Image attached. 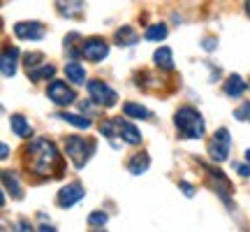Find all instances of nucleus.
<instances>
[{
    "mask_svg": "<svg viewBox=\"0 0 250 232\" xmlns=\"http://www.w3.org/2000/svg\"><path fill=\"white\" fill-rule=\"evenodd\" d=\"M179 188L183 190V195H186V197H192V195H195V188H192V184H188V181H181Z\"/></svg>",
    "mask_w": 250,
    "mask_h": 232,
    "instance_id": "29",
    "label": "nucleus"
},
{
    "mask_svg": "<svg viewBox=\"0 0 250 232\" xmlns=\"http://www.w3.org/2000/svg\"><path fill=\"white\" fill-rule=\"evenodd\" d=\"M174 125H176V130L181 133V137H186V139H199V137H204V130H206V123H204V118H202V114L195 107H190V105L176 109Z\"/></svg>",
    "mask_w": 250,
    "mask_h": 232,
    "instance_id": "2",
    "label": "nucleus"
},
{
    "mask_svg": "<svg viewBox=\"0 0 250 232\" xmlns=\"http://www.w3.org/2000/svg\"><path fill=\"white\" fill-rule=\"evenodd\" d=\"M223 91H225L227 98H241L243 93H246V81H243L239 74H232V77L225 79Z\"/></svg>",
    "mask_w": 250,
    "mask_h": 232,
    "instance_id": "14",
    "label": "nucleus"
},
{
    "mask_svg": "<svg viewBox=\"0 0 250 232\" xmlns=\"http://www.w3.org/2000/svg\"><path fill=\"white\" fill-rule=\"evenodd\" d=\"M153 61H155V65L162 68V70H167V72L174 70V56H171L169 46H160V49L155 51V56H153Z\"/></svg>",
    "mask_w": 250,
    "mask_h": 232,
    "instance_id": "20",
    "label": "nucleus"
},
{
    "mask_svg": "<svg viewBox=\"0 0 250 232\" xmlns=\"http://www.w3.org/2000/svg\"><path fill=\"white\" fill-rule=\"evenodd\" d=\"M46 95H49V100H51L54 105H58V107H67V105H72L74 98H77L74 89H70V86H67L65 81H61V79H56V81L49 84Z\"/></svg>",
    "mask_w": 250,
    "mask_h": 232,
    "instance_id": "6",
    "label": "nucleus"
},
{
    "mask_svg": "<svg viewBox=\"0 0 250 232\" xmlns=\"http://www.w3.org/2000/svg\"><path fill=\"white\" fill-rule=\"evenodd\" d=\"M23 165L28 172L37 177H61L62 174V158L54 142L37 137L26 146L23 151Z\"/></svg>",
    "mask_w": 250,
    "mask_h": 232,
    "instance_id": "1",
    "label": "nucleus"
},
{
    "mask_svg": "<svg viewBox=\"0 0 250 232\" xmlns=\"http://www.w3.org/2000/svg\"><path fill=\"white\" fill-rule=\"evenodd\" d=\"M204 172L208 174V179H211L213 188L218 190V195L223 197V202H227V205H229V181H227V177H225L220 170H215V167H204Z\"/></svg>",
    "mask_w": 250,
    "mask_h": 232,
    "instance_id": "10",
    "label": "nucleus"
},
{
    "mask_svg": "<svg viewBox=\"0 0 250 232\" xmlns=\"http://www.w3.org/2000/svg\"><path fill=\"white\" fill-rule=\"evenodd\" d=\"M234 116H236V121H250V102H243L241 107L234 112Z\"/></svg>",
    "mask_w": 250,
    "mask_h": 232,
    "instance_id": "28",
    "label": "nucleus"
},
{
    "mask_svg": "<svg viewBox=\"0 0 250 232\" xmlns=\"http://www.w3.org/2000/svg\"><path fill=\"white\" fill-rule=\"evenodd\" d=\"M65 77L72 81V84H83L86 81V68L77 63L74 58H70V63L65 65Z\"/></svg>",
    "mask_w": 250,
    "mask_h": 232,
    "instance_id": "18",
    "label": "nucleus"
},
{
    "mask_svg": "<svg viewBox=\"0 0 250 232\" xmlns=\"http://www.w3.org/2000/svg\"><path fill=\"white\" fill-rule=\"evenodd\" d=\"M83 0H56V12L65 19H79L83 17Z\"/></svg>",
    "mask_w": 250,
    "mask_h": 232,
    "instance_id": "11",
    "label": "nucleus"
},
{
    "mask_svg": "<svg viewBox=\"0 0 250 232\" xmlns=\"http://www.w3.org/2000/svg\"><path fill=\"white\" fill-rule=\"evenodd\" d=\"M114 121H116L118 137H121L125 144H132V146L142 144V133H139L132 123H127V121H123V118H114Z\"/></svg>",
    "mask_w": 250,
    "mask_h": 232,
    "instance_id": "12",
    "label": "nucleus"
},
{
    "mask_svg": "<svg viewBox=\"0 0 250 232\" xmlns=\"http://www.w3.org/2000/svg\"><path fill=\"white\" fill-rule=\"evenodd\" d=\"M229 146H232L229 130H227V128H218L213 135V139H211V144H208V156H211V161L225 162L227 156H229Z\"/></svg>",
    "mask_w": 250,
    "mask_h": 232,
    "instance_id": "4",
    "label": "nucleus"
},
{
    "mask_svg": "<svg viewBox=\"0 0 250 232\" xmlns=\"http://www.w3.org/2000/svg\"><path fill=\"white\" fill-rule=\"evenodd\" d=\"M234 167H236V170H239V174H241L243 179H246V177H250V167H248V165H239V162H236V165H234Z\"/></svg>",
    "mask_w": 250,
    "mask_h": 232,
    "instance_id": "31",
    "label": "nucleus"
},
{
    "mask_svg": "<svg viewBox=\"0 0 250 232\" xmlns=\"http://www.w3.org/2000/svg\"><path fill=\"white\" fill-rule=\"evenodd\" d=\"M44 33L46 28L40 21H19V23H14V35L19 40H42Z\"/></svg>",
    "mask_w": 250,
    "mask_h": 232,
    "instance_id": "8",
    "label": "nucleus"
},
{
    "mask_svg": "<svg viewBox=\"0 0 250 232\" xmlns=\"http://www.w3.org/2000/svg\"><path fill=\"white\" fill-rule=\"evenodd\" d=\"M246 14L250 17V0H246Z\"/></svg>",
    "mask_w": 250,
    "mask_h": 232,
    "instance_id": "33",
    "label": "nucleus"
},
{
    "mask_svg": "<svg viewBox=\"0 0 250 232\" xmlns=\"http://www.w3.org/2000/svg\"><path fill=\"white\" fill-rule=\"evenodd\" d=\"M114 40H116V45H121V46H134L137 42H139V35L134 33V28L123 26V28H118L116 30Z\"/></svg>",
    "mask_w": 250,
    "mask_h": 232,
    "instance_id": "19",
    "label": "nucleus"
},
{
    "mask_svg": "<svg viewBox=\"0 0 250 232\" xmlns=\"http://www.w3.org/2000/svg\"><path fill=\"white\" fill-rule=\"evenodd\" d=\"M83 56L93 63L104 61L109 56V45L102 40V37H90V40H83Z\"/></svg>",
    "mask_w": 250,
    "mask_h": 232,
    "instance_id": "9",
    "label": "nucleus"
},
{
    "mask_svg": "<svg viewBox=\"0 0 250 232\" xmlns=\"http://www.w3.org/2000/svg\"><path fill=\"white\" fill-rule=\"evenodd\" d=\"M144 37H146L148 42H160V40L167 37V26H165V23H153V26L146 28Z\"/></svg>",
    "mask_w": 250,
    "mask_h": 232,
    "instance_id": "25",
    "label": "nucleus"
},
{
    "mask_svg": "<svg viewBox=\"0 0 250 232\" xmlns=\"http://www.w3.org/2000/svg\"><path fill=\"white\" fill-rule=\"evenodd\" d=\"M17 58H19V49L17 46H5L2 51V77L5 79H12L17 74Z\"/></svg>",
    "mask_w": 250,
    "mask_h": 232,
    "instance_id": "13",
    "label": "nucleus"
},
{
    "mask_svg": "<svg viewBox=\"0 0 250 232\" xmlns=\"http://www.w3.org/2000/svg\"><path fill=\"white\" fill-rule=\"evenodd\" d=\"M151 167V158H148V153H134L132 158H130V162H127V170L132 172L134 177H139V174H144V172Z\"/></svg>",
    "mask_w": 250,
    "mask_h": 232,
    "instance_id": "17",
    "label": "nucleus"
},
{
    "mask_svg": "<svg viewBox=\"0 0 250 232\" xmlns=\"http://www.w3.org/2000/svg\"><path fill=\"white\" fill-rule=\"evenodd\" d=\"M56 116H61L62 121H67L70 125L81 128V130H88L90 125H93V121H90V118H86V116H81V114H70V112H62V114H56Z\"/></svg>",
    "mask_w": 250,
    "mask_h": 232,
    "instance_id": "24",
    "label": "nucleus"
},
{
    "mask_svg": "<svg viewBox=\"0 0 250 232\" xmlns=\"http://www.w3.org/2000/svg\"><path fill=\"white\" fill-rule=\"evenodd\" d=\"M202 46H204V49H206V51H213V49H215V46H218V42H215V40H213V37H206V40H204V42H202Z\"/></svg>",
    "mask_w": 250,
    "mask_h": 232,
    "instance_id": "30",
    "label": "nucleus"
},
{
    "mask_svg": "<svg viewBox=\"0 0 250 232\" xmlns=\"http://www.w3.org/2000/svg\"><path fill=\"white\" fill-rule=\"evenodd\" d=\"M2 186H5V190H7L14 200H23V188H21V184H19V179L14 172H9V170L2 172Z\"/></svg>",
    "mask_w": 250,
    "mask_h": 232,
    "instance_id": "16",
    "label": "nucleus"
},
{
    "mask_svg": "<svg viewBox=\"0 0 250 232\" xmlns=\"http://www.w3.org/2000/svg\"><path fill=\"white\" fill-rule=\"evenodd\" d=\"M7 156H9V146H7V144H2V146H0V158L5 161Z\"/></svg>",
    "mask_w": 250,
    "mask_h": 232,
    "instance_id": "32",
    "label": "nucleus"
},
{
    "mask_svg": "<svg viewBox=\"0 0 250 232\" xmlns=\"http://www.w3.org/2000/svg\"><path fill=\"white\" fill-rule=\"evenodd\" d=\"M107 223H109V216L104 214V211H93V214L88 216V225H90V228H104Z\"/></svg>",
    "mask_w": 250,
    "mask_h": 232,
    "instance_id": "26",
    "label": "nucleus"
},
{
    "mask_svg": "<svg viewBox=\"0 0 250 232\" xmlns=\"http://www.w3.org/2000/svg\"><path fill=\"white\" fill-rule=\"evenodd\" d=\"M123 114L130 116V118H139V121H148L151 118V112L146 107H142V105H137V102H125L123 105Z\"/></svg>",
    "mask_w": 250,
    "mask_h": 232,
    "instance_id": "22",
    "label": "nucleus"
},
{
    "mask_svg": "<svg viewBox=\"0 0 250 232\" xmlns=\"http://www.w3.org/2000/svg\"><path fill=\"white\" fill-rule=\"evenodd\" d=\"M95 151V142L93 139H86V137H77V135H72L65 139V153H67V158L72 161V165L81 170L86 162L90 161V156Z\"/></svg>",
    "mask_w": 250,
    "mask_h": 232,
    "instance_id": "3",
    "label": "nucleus"
},
{
    "mask_svg": "<svg viewBox=\"0 0 250 232\" xmlns=\"http://www.w3.org/2000/svg\"><path fill=\"white\" fill-rule=\"evenodd\" d=\"M88 93H90V98H93V102L100 105V107H114V105L118 102L116 91L111 89V86H107L104 81H100V79L88 81Z\"/></svg>",
    "mask_w": 250,
    "mask_h": 232,
    "instance_id": "5",
    "label": "nucleus"
},
{
    "mask_svg": "<svg viewBox=\"0 0 250 232\" xmlns=\"http://www.w3.org/2000/svg\"><path fill=\"white\" fill-rule=\"evenodd\" d=\"M79 40L81 37L77 35V33H70V35L65 37V51L70 54V58H79V56H83V42L79 45Z\"/></svg>",
    "mask_w": 250,
    "mask_h": 232,
    "instance_id": "23",
    "label": "nucleus"
},
{
    "mask_svg": "<svg viewBox=\"0 0 250 232\" xmlns=\"http://www.w3.org/2000/svg\"><path fill=\"white\" fill-rule=\"evenodd\" d=\"M9 125H12V133L21 137V139H28L30 135H33V125L26 121V116L21 114H12L9 116Z\"/></svg>",
    "mask_w": 250,
    "mask_h": 232,
    "instance_id": "15",
    "label": "nucleus"
},
{
    "mask_svg": "<svg viewBox=\"0 0 250 232\" xmlns=\"http://www.w3.org/2000/svg\"><path fill=\"white\" fill-rule=\"evenodd\" d=\"M23 58H26V61H23L26 70H33V68H37V65H42V58H44V56L42 54H26Z\"/></svg>",
    "mask_w": 250,
    "mask_h": 232,
    "instance_id": "27",
    "label": "nucleus"
},
{
    "mask_svg": "<svg viewBox=\"0 0 250 232\" xmlns=\"http://www.w3.org/2000/svg\"><path fill=\"white\" fill-rule=\"evenodd\" d=\"M83 195H86L83 186H81L79 181H74V184H67V186H62L61 190H58V195H56V202H58V207L67 209V207L77 205V202H79Z\"/></svg>",
    "mask_w": 250,
    "mask_h": 232,
    "instance_id": "7",
    "label": "nucleus"
},
{
    "mask_svg": "<svg viewBox=\"0 0 250 232\" xmlns=\"http://www.w3.org/2000/svg\"><path fill=\"white\" fill-rule=\"evenodd\" d=\"M246 161L250 162V149H248V151H246Z\"/></svg>",
    "mask_w": 250,
    "mask_h": 232,
    "instance_id": "34",
    "label": "nucleus"
},
{
    "mask_svg": "<svg viewBox=\"0 0 250 232\" xmlns=\"http://www.w3.org/2000/svg\"><path fill=\"white\" fill-rule=\"evenodd\" d=\"M28 77L33 81H42V79H51L56 74V65H51V63H42V65H37V68H33V70H26Z\"/></svg>",
    "mask_w": 250,
    "mask_h": 232,
    "instance_id": "21",
    "label": "nucleus"
}]
</instances>
